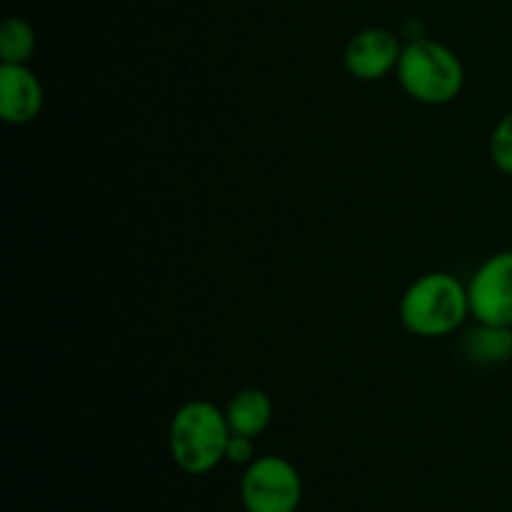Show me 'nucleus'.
I'll list each match as a JSON object with an SVG mask.
<instances>
[{"instance_id":"nucleus-1","label":"nucleus","mask_w":512,"mask_h":512,"mask_svg":"<svg viewBox=\"0 0 512 512\" xmlns=\"http://www.w3.org/2000/svg\"><path fill=\"white\" fill-rule=\"evenodd\" d=\"M400 323L418 338H445L470 315L468 285L453 273L433 270L408 285L400 298Z\"/></svg>"},{"instance_id":"nucleus-2","label":"nucleus","mask_w":512,"mask_h":512,"mask_svg":"<svg viewBox=\"0 0 512 512\" xmlns=\"http://www.w3.org/2000/svg\"><path fill=\"white\" fill-rule=\"evenodd\" d=\"M230 435L225 410L210 400H190L170 420V458L183 473L205 475L225 460Z\"/></svg>"},{"instance_id":"nucleus-3","label":"nucleus","mask_w":512,"mask_h":512,"mask_svg":"<svg viewBox=\"0 0 512 512\" xmlns=\"http://www.w3.org/2000/svg\"><path fill=\"white\" fill-rule=\"evenodd\" d=\"M398 83L423 105H448L465 85V68L445 43L430 38L410 40L400 53Z\"/></svg>"},{"instance_id":"nucleus-4","label":"nucleus","mask_w":512,"mask_h":512,"mask_svg":"<svg viewBox=\"0 0 512 512\" xmlns=\"http://www.w3.org/2000/svg\"><path fill=\"white\" fill-rule=\"evenodd\" d=\"M240 498L245 512H295L303 500V480L293 463L263 455L245 468Z\"/></svg>"},{"instance_id":"nucleus-5","label":"nucleus","mask_w":512,"mask_h":512,"mask_svg":"<svg viewBox=\"0 0 512 512\" xmlns=\"http://www.w3.org/2000/svg\"><path fill=\"white\" fill-rule=\"evenodd\" d=\"M470 315L478 323L512 328V250L490 255L468 283Z\"/></svg>"},{"instance_id":"nucleus-6","label":"nucleus","mask_w":512,"mask_h":512,"mask_svg":"<svg viewBox=\"0 0 512 512\" xmlns=\"http://www.w3.org/2000/svg\"><path fill=\"white\" fill-rule=\"evenodd\" d=\"M400 53H403V45L393 30L365 28L348 40L343 60L353 78L373 83L398 70Z\"/></svg>"},{"instance_id":"nucleus-7","label":"nucleus","mask_w":512,"mask_h":512,"mask_svg":"<svg viewBox=\"0 0 512 512\" xmlns=\"http://www.w3.org/2000/svg\"><path fill=\"white\" fill-rule=\"evenodd\" d=\"M45 90L28 65L0 63V118L8 125H28L40 115Z\"/></svg>"},{"instance_id":"nucleus-8","label":"nucleus","mask_w":512,"mask_h":512,"mask_svg":"<svg viewBox=\"0 0 512 512\" xmlns=\"http://www.w3.org/2000/svg\"><path fill=\"white\" fill-rule=\"evenodd\" d=\"M225 418H228L230 433L245 435V438H258L268 430L273 420V400L260 388H243L228 400L225 405Z\"/></svg>"},{"instance_id":"nucleus-9","label":"nucleus","mask_w":512,"mask_h":512,"mask_svg":"<svg viewBox=\"0 0 512 512\" xmlns=\"http://www.w3.org/2000/svg\"><path fill=\"white\" fill-rule=\"evenodd\" d=\"M463 353L475 365H503L512 360V328L478 323L463 338Z\"/></svg>"},{"instance_id":"nucleus-10","label":"nucleus","mask_w":512,"mask_h":512,"mask_svg":"<svg viewBox=\"0 0 512 512\" xmlns=\"http://www.w3.org/2000/svg\"><path fill=\"white\" fill-rule=\"evenodd\" d=\"M35 53V30L28 20L8 18L0 25V60L28 65Z\"/></svg>"},{"instance_id":"nucleus-11","label":"nucleus","mask_w":512,"mask_h":512,"mask_svg":"<svg viewBox=\"0 0 512 512\" xmlns=\"http://www.w3.org/2000/svg\"><path fill=\"white\" fill-rule=\"evenodd\" d=\"M490 160L500 173L512 178V110L495 125L493 135H490Z\"/></svg>"},{"instance_id":"nucleus-12","label":"nucleus","mask_w":512,"mask_h":512,"mask_svg":"<svg viewBox=\"0 0 512 512\" xmlns=\"http://www.w3.org/2000/svg\"><path fill=\"white\" fill-rule=\"evenodd\" d=\"M225 460L233 465H245V468H248V465L255 460V438L230 435L228 450H225Z\"/></svg>"}]
</instances>
